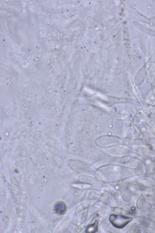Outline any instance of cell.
I'll return each instance as SVG.
<instances>
[{
  "mask_svg": "<svg viewBox=\"0 0 155 233\" xmlns=\"http://www.w3.org/2000/svg\"><path fill=\"white\" fill-rule=\"evenodd\" d=\"M132 219L124 216L112 214L110 217V221L114 226L118 228H122L129 223Z\"/></svg>",
  "mask_w": 155,
  "mask_h": 233,
  "instance_id": "1",
  "label": "cell"
},
{
  "mask_svg": "<svg viewBox=\"0 0 155 233\" xmlns=\"http://www.w3.org/2000/svg\"><path fill=\"white\" fill-rule=\"evenodd\" d=\"M97 229V222H95L93 225L89 226L86 229V232H96Z\"/></svg>",
  "mask_w": 155,
  "mask_h": 233,
  "instance_id": "2",
  "label": "cell"
}]
</instances>
